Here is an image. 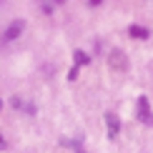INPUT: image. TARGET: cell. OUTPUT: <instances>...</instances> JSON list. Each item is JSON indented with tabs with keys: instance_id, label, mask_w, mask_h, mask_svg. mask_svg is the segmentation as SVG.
I'll return each mask as SVG.
<instances>
[{
	"instance_id": "cell-5",
	"label": "cell",
	"mask_w": 153,
	"mask_h": 153,
	"mask_svg": "<svg viewBox=\"0 0 153 153\" xmlns=\"http://www.w3.org/2000/svg\"><path fill=\"white\" fill-rule=\"evenodd\" d=\"M128 35H131V38H141V40H146V38L151 35V30L143 28V25H131V28H128Z\"/></svg>"
},
{
	"instance_id": "cell-9",
	"label": "cell",
	"mask_w": 153,
	"mask_h": 153,
	"mask_svg": "<svg viewBox=\"0 0 153 153\" xmlns=\"http://www.w3.org/2000/svg\"><path fill=\"white\" fill-rule=\"evenodd\" d=\"M43 13H53V5H50V3H43Z\"/></svg>"
},
{
	"instance_id": "cell-10",
	"label": "cell",
	"mask_w": 153,
	"mask_h": 153,
	"mask_svg": "<svg viewBox=\"0 0 153 153\" xmlns=\"http://www.w3.org/2000/svg\"><path fill=\"white\" fill-rule=\"evenodd\" d=\"M3 148H5V138L0 136V151H3Z\"/></svg>"
},
{
	"instance_id": "cell-7",
	"label": "cell",
	"mask_w": 153,
	"mask_h": 153,
	"mask_svg": "<svg viewBox=\"0 0 153 153\" xmlns=\"http://www.w3.org/2000/svg\"><path fill=\"white\" fill-rule=\"evenodd\" d=\"M63 146H65V148H73L75 153H85V151L80 148V143H78V141H63Z\"/></svg>"
},
{
	"instance_id": "cell-1",
	"label": "cell",
	"mask_w": 153,
	"mask_h": 153,
	"mask_svg": "<svg viewBox=\"0 0 153 153\" xmlns=\"http://www.w3.org/2000/svg\"><path fill=\"white\" fill-rule=\"evenodd\" d=\"M23 30H25V20L18 18V20H13L8 28L3 30V38H0V40H3V43H13V40H18V38L23 35Z\"/></svg>"
},
{
	"instance_id": "cell-6",
	"label": "cell",
	"mask_w": 153,
	"mask_h": 153,
	"mask_svg": "<svg viewBox=\"0 0 153 153\" xmlns=\"http://www.w3.org/2000/svg\"><path fill=\"white\" fill-rule=\"evenodd\" d=\"M73 58H75L78 65H88V63H91V55L83 53V50H73Z\"/></svg>"
},
{
	"instance_id": "cell-3",
	"label": "cell",
	"mask_w": 153,
	"mask_h": 153,
	"mask_svg": "<svg viewBox=\"0 0 153 153\" xmlns=\"http://www.w3.org/2000/svg\"><path fill=\"white\" fill-rule=\"evenodd\" d=\"M105 126H108V138L113 141V138H116L118 133H120V120H118L116 113H111V111L105 113Z\"/></svg>"
},
{
	"instance_id": "cell-4",
	"label": "cell",
	"mask_w": 153,
	"mask_h": 153,
	"mask_svg": "<svg viewBox=\"0 0 153 153\" xmlns=\"http://www.w3.org/2000/svg\"><path fill=\"white\" fill-rule=\"evenodd\" d=\"M111 68H116V71H126V63H128V58H126V53L123 50H118V48H113L111 50Z\"/></svg>"
},
{
	"instance_id": "cell-11",
	"label": "cell",
	"mask_w": 153,
	"mask_h": 153,
	"mask_svg": "<svg viewBox=\"0 0 153 153\" xmlns=\"http://www.w3.org/2000/svg\"><path fill=\"white\" fill-rule=\"evenodd\" d=\"M0 108H3V100H0Z\"/></svg>"
},
{
	"instance_id": "cell-2",
	"label": "cell",
	"mask_w": 153,
	"mask_h": 153,
	"mask_svg": "<svg viewBox=\"0 0 153 153\" xmlns=\"http://www.w3.org/2000/svg\"><path fill=\"white\" fill-rule=\"evenodd\" d=\"M138 120L143 126H153V111H151V103H148L146 95L138 98Z\"/></svg>"
},
{
	"instance_id": "cell-8",
	"label": "cell",
	"mask_w": 153,
	"mask_h": 153,
	"mask_svg": "<svg viewBox=\"0 0 153 153\" xmlns=\"http://www.w3.org/2000/svg\"><path fill=\"white\" fill-rule=\"evenodd\" d=\"M75 78H78V68H71V71H68V80H75Z\"/></svg>"
}]
</instances>
